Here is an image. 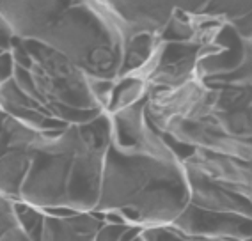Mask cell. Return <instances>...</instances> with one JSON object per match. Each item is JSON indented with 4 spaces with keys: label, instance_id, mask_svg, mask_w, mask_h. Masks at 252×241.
Wrapping results in <instances>:
<instances>
[{
    "label": "cell",
    "instance_id": "8fae6325",
    "mask_svg": "<svg viewBox=\"0 0 252 241\" xmlns=\"http://www.w3.org/2000/svg\"><path fill=\"white\" fill-rule=\"evenodd\" d=\"M247 241H252V238H249V240H247Z\"/></svg>",
    "mask_w": 252,
    "mask_h": 241
},
{
    "label": "cell",
    "instance_id": "5b68a950",
    "mask_svg": "<svg viewBox=\"0 0 252 241\" xmlns=\"http://www.w3.org/2000/svg\"><path fill=\"white\" fill-rule=\"evenodd\" d=\"M189 169V167H187ZM190 179V202L199 208L215 211H229V213L252 216V202L238 195L229 188L215 183L206 176L189 169Z\"/></svg>",
    "mask_w": 252,
    "mask_h": 241
},
{
    "label": "cell",
    "instance_id": "8992f818",
    "mask_svg": "<svg viewBox=\"0 0 252 241\" xmlns=\"http://www.w3.org/2000/svg\"><path fill=\"white\" fill-rule=\"evenodd\" d=\"M103 223L105 220L94 211L66 216L46 214L39 241H96Z\"/></svg>",
    "mask_w": 252,
    "mask_h": 241
},
{
    "label": "cell",
    "instance_id": "3957f363",
    "mask_svg": "<svg viewBox=\"0 0 252 241\" xmlns=\"http://www.w3.org/2000/svg\"><path fill=\"white\" fill-rule=\"evenodd\" d=\"M171 225L187 234L210 238V240L247 241L249 238H252V216L229 213V211L206 210L192 202Z\"/></svg>",
    "mask_w": 252,
    "mask_h": 241
},
{
    "label": "cell",
    "instance_id": "6da1fadb",
    "mask_svg": "<svg viewBox=\"0 0 252 241\" xmlns=\"http://www.w3.org/2000/svg\"><path fill=\"white\" fill-rule=\"evenodd\" d=\"M94 213L135 227L171 225L190 204L189 169L149 120L146 99L117 114Z\"/></svg>",
    "mask_w": 252,
    "mask_h": 241
},
{
    "label": "cell",
    "instance_id": "30bf717a",
    "mask_svg": "<svg viewBox=\"0 0 252 241\" xmlns=\"http://www.w3.org/2000/svg\"><path fill=\"white\" fill-rule=\"evenodd\" d=\"M131 225L128 223H119V222H105L103 227L99 229L96 241H125L126 231Z\"/></svg>",
    "mask_w": 252,
    "mask_h": 241
},
{
    "label": "cell",
    "instance_id": "ba28073f",
    "mask_svg": "<svg viewBox=\"0 0 252 241\" xmlns=\"http://www.w3.org/2000/svg\"><path fill=\"white\" fill-rule=\"evenodd\" d=\"M0 241H34L22 227L14 201L0 197Z\"/></svg>",
    "mask_w": 252,
    "mask_h": 241
},
{
    "label": "cell",
    "instance_id": "277c9868",
    "mask_svg": "<svg viewBox=\"0 0 252 241\" xmlns=\"http://www.w3.org/2000/svg\"><path fill=\"white\" fill-rule=\"evenodd\" d=\"M185 165L252 202V158L247 160L195 148L185 160Z\"/></svg>",
    "mask_w": 252,
    "mask_h": 241
},
{
    "label": "cell",
    "instance_id": "52a82bcc",
    "mask_svg": "<svg viewBox=\"0 0 252 241\" xmlns=\"http://www.w3.org/2000/svg\"><path fill=\"white\" fill-rule=\"evenodd\" d=\"M32 149L23 146L2 148V165H0V197L18 201L25 178L32 163Z\"/></svg>",
    "mask_w": 252,
    "mask_h": 241
},
{
    "label": "cell",
    "instance_id": "9c48e42d",
    "mask_svg": "<svg viewBox=\"0 0 252 241\" xmlns=\"http://www.w3.org/2000/svg\"><path fill=\"white\" fill-rule=\"evenodd\" d=\"M133 241H222L210 240V238L194 236L176 229L174 225H160V227H148L139 232V236Z\"/></svg>",
    "mask_w": 252,
    "mask_h": 241
},
{
    "label": "cell",
    "instance_id": "7a4b0ae2",
    "mask_svg": "<svg viewBox=\"0 0 252 241\" xmlns=\"http://www.w3.org/2000/svg\"><path fill=\"white\" fill-rule=\"evenodd\" d=\"M110 139L112 120L107 112L86 124L43 131L32 149V163L18 201L43 211H94Z\"/></svg>",
    "mask_w": 252,
    "mask_h": 241
}]
</instances>
